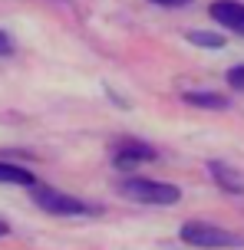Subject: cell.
<instances>
[{"instance_id": "cell-12", "label": "cell", "mask_w": 244, "mask_h": 250, "mask_svg": "<svg viewBox=\"0 0 244 250\" xmlns=\"http://www.w3.org/2000/svg\"><path fill=\"white\" fill-rule=\"evenodd\" d=\"M149 3H158V7H185L192 0H149Z\"/></svg>"}, {"instance_id": "cell-1", "label": "cell", "mask_w": 244, "mask_h": 250, "mask_svg": "<svg viewBox=\"0 0 244 250\" xmlns=\"http://www.w3.org/2000/svg\"><path fill=\"white\" fill-rule=\"evenodd\" d=\"M119 198L135 201V204H152V208H172L181 201L178 185H168V181H155V178H142L129 171L122 181L116 185Z\"/></svg>"}, {"instance_id": "cell-13", "label": "cell", "mask_w": 244, "mask_h": 250, "mask_svg": "<svg viewBox=\"0 0 244 250\" xmlns=\"http://www.w3.org/2000/svg\"><path fill=\"white\" fill-rule=\"evenodd\" d=\"M7 234H10V227H7L3 221H0V237H7Z\"/></svg>"}, {"instance_id": "cell-6", "label": "cell", "mask_w": 244, "mask_h": 250, "mask_svg": "<svg viewBox=\"0 0 244 250\" xmlns=\"http://www.w3.org/2000/svg\"><path fill=\"white\" fill-rule=\"evenodd\" d=\"M181 102H185V105H195V109H208V112H224V109L231 105L228 96L205 92V89H188V92H181Z\"/></svg>"}, {"instance_id": "cell-10", "label": "cell", "mask_w": 244, "mask_h": 250, "mask_svg": "<svg viewBox=\"0 0 244 250\" xmlns=\"http://www.w3.org/2000/svg\"><path fill=\"white\" fill-rule=\"evenodd\" d=\"M228 86L244 92V66H231V69H228Z\"/></svg>"}, {"instance_id": "cell-3", "label": "cell", "mask_w": 244, "mask_h": 250, "mask_svg": "<svg viewBox=\"0 0 244 250\" xmlns=\"http://www.w3.org/2000/svg\"><path fill=\"white\" fill-rule=\"evenodd\" d=\"M30 194H33V204H37L40 211L56 214V217H86V214H99L96 204H89V201H83V198H73V194H63V191L46 188V185H33Z\"/></svg>"}, {"instance_id": "cell-2", "label": "cell", "mask_w": 244, "mask_h": 250, "mask_svg": "<svg viewBox=\"0 0 244 250\" xmlns=\"http://www.w3.org/2000/svg\"><path fill=\"white\" fill-rule=\"evenodd\" d=\"M178 237H181V244H188V247H198V250L244 247V237H241V234H231L228 227L208 224V221H188V224H181Z\"/></svg>"}, {"instance_id": "cell-5", "label": "cell", "mask_w": 244, "mask_h": 250, "mask_svg": "<svg viewBox=\"0 0 244 250\" xmlns=\"http://www.w3.org/2000/svg\"><path fill=\"white\" fill-rule=\"evenodd\" d=\"M208 13H211L224 30H231V33L244 37V3H241V0H211Z\"/></svg>"}, {"instance_id": "cell-11", "label": "cell", "mask_w": 244, "mask_h": 250, "mask_svg": "<svg viewBox=\"0 0 244 250\" xmlns=\"http://www.w3.org/2000/svg\"><path fill=\"white\" fill-rule=\"evenodd\" d=\"M0 56H13V40L0 30Z\"/></svg>"}, {"instance_id": "cell-9", "label": "cell", "mask_w": 244, "mask_h": 250, "mask_svg": "<svg viewBox=\"0 0 244 250\" xmlns=\"http://www.w3.org/2000/svg\"><path fill=\"white\" fill-rule=\"evenodd\" d=\"M188 43L201 46V50H221L224 46V37L221 33H208V30H192L188 33Z\"/></svg>"}, {"instance_id": "cell-4", "label": "cell", "mask_w": 244, "mask_h": 250, "mask_svg": "<svg viewBox=\"0 0 244 250\" xmlns=\"http://www.w3.org/2000/svg\"><path fill=\"white\" fill-rule=\"evenodd\" d=\"M158 158V151L149 145V142H119L116 148H112V165H116L119 171H135L139 165H149Z\"/></svg>"}, {"instance_id": "cell-7", "label": "cell", "mask_w": 244, "mask_h": 250, "mask_svg": "<svg viewBox=\"0 0 244 250\" xmlns=\"http://www.w3.org/2000/svg\"><path fill=\"white\" fill-rule=\"evenodd\" d=\"M208 171H211V178H215V185H218L221 191H228V194H244V178L234 171L231 165L208 162Z\"/></svg>"}, {"instance_id": "cell-8", "label": "cell", "mask_w": 244, "mask_h": 250, "mask_svg": "<svg viewBox=\"0 0 244 250\" xmlns=\"http://www.w3.org/2000/svg\"><path fill=\"white\" fill-rule=\"evenodd\" d=\"M0 185L33 188V185H37V178L30 175V168H23V165H10V162H0Z\"/></svg>"}]
</instances>
